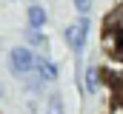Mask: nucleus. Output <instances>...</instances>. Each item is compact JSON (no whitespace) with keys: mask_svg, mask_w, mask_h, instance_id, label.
<instances>
[{"mask_svg":"<svg viewBox=\"0 0 123 114\" xmlns=\"http://www.w3.org/2000/svg\"><path fill=\"white\" fill-rule=\"evenodd\" d=\"M46 114H66V106H63V97L57 91H52L46 97Z\"/></svg>","mask_w":123,"mask_h":114,"instance_id":"0eeeda50","label":"nucleus"},{"mask_svg":"<svg viewBox=\"0 0 123 114\" xmlns=\"http://www.w3.org/2000/svg\"><path fill=\"white\" fill-rule=\"evenodd\" d=\"M26 43H29V49H31V51L40 46V49H43V54H49V51H46L49 40H46V34H43V31H37V28H26Z\"/></svg>","mask_w":123,"mask_h":114,"instance_id":"423d86ee","label":"nucleus"},{"mask_svg":"<svg viewBox=\"0 0 123 114\" xmlns=\"http://www.w3.org/2000/svg\"><path fill=\"white\" fill-rule=\"evenodd\" d=\"M83 88H86L89 94H97V88H100V71H97V66H86V77H83Z\"/></svg>","mask_w":123,"mask_h":114,"instance_id":"39448f33","label":"nucleus"},{"mask_svg":"<svg viewBox=\"0 0 123 114\" xmlns=\"http://www.w3.org/2000/svg\"><path fill=\"white\" fill-rule=\"evenodd\" d=\"M26 23H29V28L43 31L46 23H49V11H46V6H40V3H29V9H26Z\"/></svg>","mask_w":123,"mask_h":114,"instance_id":"7ed1b4c3","label":"nucleus"},{"mask_svg":"<svg viewBox=\"0 0 123 114\" xmlns=\"http://www.w3.org/2000/svg\"><path fill=\"white\" fill-rule=\"evenodd\" d=\"M72 3H74V11L80 17H89V11H92V6H94V0H72Z\"/></svg>","mask_w":123,"mask_h":114,"instance_id":"6e6552de","label":"nucleus"},{"mask_svg":"<svg viewBox=\"0 0 123 114\" xmlns=\"http://www.w3.org/2000/svg\"><path fill=\"white\" fill-rule=\"evenodd\" d=\"M117 100H123V77H120V97H117Z\"/></svg>","mask_w":123,"mask_h":114,"instance_id":"9d476101","label":"nucleus"},{"mask_svg":"<svg viewBox=\"0 0 123 114\" xmlns=\"http://www.w3.org/2000/svg\"><path fill=\"white\" fill-rule=\"evenodd\" d=\"M6 3H17V0H6Z\"/></svg>","mask_w":123,"mask_h":114,"instance_id":"9b49d317","label":"nucleus"},{"mask_svg":"<svg viewBox=\"0 0 123 114\" xmlns=\"http://www.w3.org/2000/svg\"><path fill=\"white\" fill-rule=\"evenodd\" d=\"M89 31H92V23H89V17H77V23H72V26L63 28V43L77 54V60H80V54L86 51V40H89Z\"/></svg>","mask_w":123,"mask_h":114,"instance_id":"f257e3e1","label":"nucleus"},{"mask_svg":"<svg viewBox=\"0 0 123 114\" xmlns=\"http://www.w3.org/2000/svg\"><path fill=\"white\" fill-rule=\"evenodd\" d=\"M23 86H26V91L34 94V97H43V94H46V80H43L40 74H29V77L23 80Z\"/></svg>","mask_w":123,"mask_h":114,"instance_id":"20e7f679","label":"nucleus"},{"mask_svg":"<svg viewBox=\"0 0 123 114\" xmlns=\"http://www.w3.org/2000/svg\"><path fill=\"white\" fill-rule=\"evenodd\" d=\"M0 97H3V86H0Z\"/></svg>","mask_w":123,"mask_h":114,"instance_id":"f8f14e48","label":"nucleus"},{"mask_svg":"<svg viewBox=\"0 0 123 114\" xmlns=\"http://www.w3.org/2000/svg\"><path fill=\"white\" fill-rule=\"evenodd\" d=\"M34 60H37V54L31 51L29 46H12L9 49V68H12L14 77L34 74Z\"/></svg>","mask_w":123,"mask_h":114,"instance_id":"f03ea898","label":"nucleus"},{"mask_svg":"<svg viewBox=\"0 0 123 114\" xmlns=\"http://www.w3.org/2000/svg\"><path fill=\"white\" fill-rule=\"evenodd\" d=\"M109 114H123V100H115L109 106Z\"/></svg>","mask_w":123,"mask_h":114,"instance_id":"1a4fd4ad","label":"nucleus"}]
</instances>
